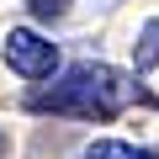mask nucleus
<instances>
[{
    "mask_svg": "<svg viewBox=\"0 0 159 159\" xmlns=\"http://www.w3.org/2000/svg\"><path fill=\"white\" fill-rule=\"evenodd\" d=\"M27 6H32L37 21H64L69 16V0H27Z\"/></svg>",
    "mask_w": 159,
    "mask_h": 159,
    "instance_id": "obj_4",
    "label": "nucleus"
},
{
    "mask_svg": "<svg viewBox=\"0 0 159 159\" xmlns=\"http://www.w3.org/2000/svg\"><path fill=\"white\" fill-rule=\"evenodd\" d=\"M0 159H6V133H0Z\"/></svg>",
    "mask_w": 159,
    "mask_h": 159,
    "instance_id": "obj_7",
    "label": "nucleus"
},
{
    "mask_svg": "<svg viewBox=\"0 0 159 159\" xmlns=\"http://www.w3.org/2000/svg\"><path fill=\"white\" fill-rule=\"evenodd\" d=\"M127 154H133V148H127V143H117V138H101V143H90V148H85V159H127Z\"/></svg>",
    "mask_w": 159,
    "mask_h": 159,
    "instance_id": "obj_5",
    "label": "nucleus"
},
{
    "mask_svg": "<svg viewBox=\"0 0 159 159\" xmlns=\"http://www.w3.org/2000/svg\"><path fill=\"white\" fill-rule=\"evenodd\" d=\"M154 64H159V21H143L138 43H133V69H138V74H148Z\"/></svg>",
    "mask_w": 159,
    "mask_h": 159,
    "instance_id": "obj_3",
    "label": "nucleus"
},
{
    "mask_svg": "<svg viewBox=\"0 0 159 159\" xmlns=\"http://www.w3.org/2000/svg\"><path fill=\"white\" fill-rule=\"evenodd\" d=\"M138 101V74H122L111 64H74L53 90H32V111H58V117H85V122H111Z\"/></svg>",
    "mask_w": 159,
    "mask_h": 159,
    "instance_id": "obj_1",
    "label": "nucleus"
},
{
    "mask_svg": "<svg viewBox=\"0 0 159 159\" xmlns=\"http://www.w3.org/2000/svg\"><path fill=\"white\" fill-rule=\"evenodd\" d=\"M127 159H159V148H133Z\"/></svg>",
    "mask_w": 159,
    "mask_h": 159,
    "instance_id": "obj_6",
    "label": "nucleus"
},
{
    "mask_svg": "<svg viewBox=\"0 0 159 159\" xmlns=\"http://www.w3.org/2000/svg\"><path fill=\"white\" fill-rule=\"evenodd\" d=\"M6 64H11L21 80H53L58 48H53L43 32H32V27H11V32H6Z\"/></svg>",
    "mask_w": 159,
    "mask_h": 159,
    "instance_id": "obj_2",
    "label": "nucleus"
}]
</instances>
